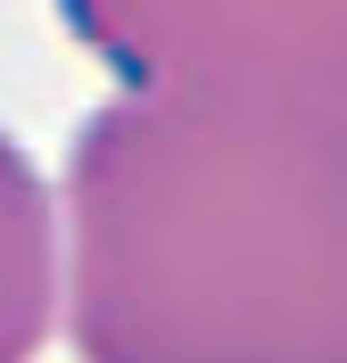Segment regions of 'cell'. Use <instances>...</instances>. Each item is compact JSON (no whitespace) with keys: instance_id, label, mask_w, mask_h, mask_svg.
<instances>
[{"instance_id":"6da1fadb","label":"cell","mask_w":347,"mask_h":363,"mask_svg":"<svg viewBox=\"0 0 347 363\" xmlns=\"http://www.w3.org/2000/svg\"><path fill=\"white\" fill-rule=\"evenodd\" d=\"M75 363H347V116L124 91L58 174Z\"/></svg>"},{"instance_id":"7a4b0ae2","label":"cell","mask_w":347,"mask_h":363,"mask_svg":"<svg viewBox=\"0 0 347 363\" xmlns=\"http://www.w3.org/2000/svg\"><path fill=\"white\" fill-rule=\"evenodd\" d=\"M58 17L124 91L347 116V0H58Z\"/></svg>"},{"instance_id":"3957f363","label":"cell","mask_w":347,"mask_h":363,"mask_svg":"<svg viewBox=\"0 0 347 363\" xmlns=\"http://www.w3.org/2000/svg\"><path fill=\"white\" fill-rule=\"evenodd\" d=\"M58 330V190L0 133V363H42Z\"/></svg>"}]
</instances>
